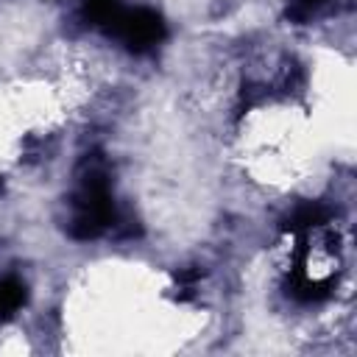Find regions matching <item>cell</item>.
<instances>
[{"mask_svg": "<svg viewBox=\"0 0 357 357\" xmlns=\"http://www.w3.org/2000/svg\"><path fill=\"white\" fill-rule=\"evenodd\" d=\"M25 301H28V287L20 279H14V276L0 279V321L14 318Z\"/></svg>", "mask_w": 357, "mask_h": 357, "instance_id": "5b68a950", "label": "cell"}, {"mask_svg": "<svg viewBox=\"0 0 357 357\" xmlns=\"http://www.w3.org/2000/svg\"><path fill=\"white\" fill-rule=\"evenodd\" d=\"M100 31L131 53L153 50L156 45H162L167 33L162 14L148 6H117L109 14V20L100 25Z\"/></svg>", "mask_w": 357, "mask_h": 357, "instance_id": "7a4b0ae2", "label": "cell"}, {"mask_svg": "<svg viewBox=\"0 0 357 357\" xmlns=\"http://www.w3.org/2000/svg\"><path fill=\"white\" fill-rule=\"evenodd\" d=\"M67 234L73 240H98L117 226V206L109 187L106 165L98 153H86L78 167V184L70 195Z\"/></svg>", "mask_w": 357, "mask_h": 357, "instance_id": "6da1fadb", "label": "cell"}, {"mask_svg": "<svg viewBox=\"0 0 357 357\" xmlns=\"http://www.w3.org/2000/svg\"><path fill=\"white\" fill-rule=\"evenodd\" d=\"M117 6H120L117 0H78V11H81L84 22L92 28H100Z\"/></svg>", "mask_w": 357, "mask_h": 357, "instance_id": "8992f818", "label": "cell"}, {"mask_svg": "<svg viewBox=\"0 0 357 357\" xmlns=\"http://www.w3.org/2000/svg\"><path fill=\"white\" fill-rule=\"evenodd\" d=\"M329 223V209L318 201H307V204H298L284 220H282V229L290 231V234H307L312 229H321Z\"/></svg>", "mask_w": 357, "mask_h": 357, "instance_id": "3957f363", "label": "cell"}, {"mask_svg": "<svg viewBox=\"0 0 357 357\" xmlns=\"http://www.w3.org/2000/svg\"><path fill=\"white\" fill-rule=\"evenodd\" d=\"M346 6H349V0H287L284 17L296 25H307V22L326 17L332 11H340Z\"/></svg>", "mask_w": 357, "mask_h": 357, "instance_id": "277c9868", "label": "cell"}]
</instances>
